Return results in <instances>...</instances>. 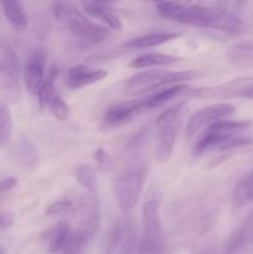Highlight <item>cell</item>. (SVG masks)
Wrapping results in <instances>:
<instances>
[{
	"instance_id": "cell-19",
	"label": "cell",
	"mask_w": 253,
	"mask_h": 254,
	"mask_svg": "<svg viewBox=\"0 0 253 254\" xmlns=\"http://www.w3.org/2000/svg\"><path fill=\"white\" fill-rule=\"evenodd\" d=\"M5 17L10 26L16 32H24L27 29V16L20 0H0Z\"/></svg>"
},
{
	"instance_id": "cell-7",
	"label": "cell",
	"mask_w": 253,
	"mask_h": 254,
	"mask_svg": "<svg viewBox=\"0 0 253 254\" xmlns=\"http://www.w3.org/2000/svg\"><path fill=\"white\" fill-rule=\"evenodd\" d=\"M252 122L250 121H218L213 122L207 129L202 133V135L198 138L193 146V155L198 156L208 151L217 150L218 146L227 140L228 138L237 134H242L251 127Z\"/></svg>"
},
{
	"instance_id": "cell-20",
	"label": "cell",
	"mask_w": 253,
	"mask_h": 254,
	"mask_svg": "<svg viewBox=\"0 0 253 254\" xmlns=\"http://www.w3.org/2000/svg\"><path fill=\"white\" fill-rule=\"evenodd\" d=\"M83 10L87 12V15H89V16L102 20L104 24H107V26H108L109 29L116 30V31H121L122 27H123L119 17L117 16L107 5L96 4V2H91L84 0Z\"/></svg>"
},
{
	"instance_id": "cell-18",
	"label": "cell",
	"mask_w": 253,
	"mask_h": 254,
	"mask_svg": "<svg viewBox=\"0 0 253 254\" xmlns=\"http://www.w3.org/2000/svg\"><path fill=\"white\" fill-rule=\"evenodd\" d=\"M69 231H71V228H69L68 223L66 222H60L45 230L41 233V241L46 247L47 252L51 254L60 253Z\"/></svg>"
},
{
	"instance_id": "cell-3",
	"label": "cell",
	"mask_w": 253,
	"mask_h": 254,
	"mask_svg": "<svg viewBox=\"0 0 253 254\" xmlns=\"http://www.w3.org/2000/svg\"><path fill=\"white\" fill-rule=\"evenodd\" d=\"M163 191L158 185H151L146 190L143 202L144 236L138 247V254H160L163 250L160 210Z\"/></svg>"
},
{
	"instance_id": "cell-11",
	"label": "cell",
	"mask_w": 253,
	"mask_h": 254,
	"mask_svg": "<svg viewBox=\"0 0 253 254\" xmlns=\"http://www.w3.org/2000/svg\"><path fill=\"white\" fill-rule=\"evenodd\" d=\"M235 106L227 103L212 104V106L198 109L190 117L188 124H186V135L190 138L205 126L207 127L213 122L222 119L223 117L231 116V114L235 113Z\"/></svg>"
},
{
	"instance_id": "cell-33",
	"label": "cell",
	"mask_w": 253,
	"mask_h": 254,
	"mask_svg": "<svg viewBox=\"0 0 253 254\" xmlns=\"http://www.w3.org/2000/svg\"><path fill=\"white\" fill-rule=\"evenodd\" d=\"M94 159H96L99 164H104L108 160V155H107V153L103 149H98V150L96 151V154H94Z\"/></svg>"
},
{
	"instance_id": "cell-24",
	"label": "cell",
	"mask_w": 253,
	"mask_h": 254,
	"mask_svg": "<svg viewBox=\"0 0 253 254\" xmlns=\"http://www.w3.org/2000/svg\"><path fill=\"white\" fill-rule=\"evenodd\" d=\"M189 86L183 83H178V84H171L169 88L163 89V91L158 92V93L153 94V96H149L148 98L145 97L146 103H148L149 108L154 109L156 107L161 106V104L166 103V102L171 101L173 98L178 97L179 94L184 93L185 91H188Z\"/></svg>"
},
{
	"instance_id": "cell-21",
	"label": "cell",
	"mask_w": 253,
	"mask_h": 254,
	"mask_svg": "<svg viewBox=\"0 0 253 254\" xmlns=\"http://www.w3.org/2000/svg\"><path fill=\"white\" fill-rule=\"evenodd\" d=\"M178 37H180V34H176V32H150V34L141 35V36L129 40L124 44V46L126 49H148V47L163 45Z\"/></svg>"
},
{
	"instance_id": "cell-15",
	"label": "cell",
	"mask_w": 253,
	"mask_h": 254,
	"mask_svg": "<svg viewBox=\"0 0 253 254\" xmlns=\"http://www.w3.org/2000/svg\"><path fill=\"white\" fill-rule=\"evenodd\" d=\"M11 159L25 169H34L39 164V151L27 136L21 135L10 151Z\"/></svg>"
},
{
	"instance_id": "cell-32",
	"label": "cell",
	"mask_w": 253,
	"mask_h": 254,
	"mask_svg": "<svg viewBox=\"0 0 253 254\" xmlns=\"http://www.w3.org/2000/svg\"><path fill=\"white\" fill-rule=\"evenodd\" d=\"M17 185V179L15 178H6L0 181V193H4L6 191L11 190Z\"/></svg>"
},
{
	"instance_id": "cell-5",
	"label": "cell",
	"mask_w": 253,
	"mask_h": 254,
	"mask_svg": "<svg viewBox=\"0 0 253 254\" xmlns=\"http://www.w3.org/2000/svg\"><path fill=\"white\" fill-rule=\"evenodd\" d=\"M183 104L170 107L161 112L156 118L155 159L159 163L168 161L173 154L174 145H175L181 127V121H183Z\"/></svg>"
},
{
	"instance_id": "cell-13",
	"label": "cell",
	"mask_w": 253,
	"mask_h": 254,
	"mask_svg": "<svg viewBox=\"0 0 253 254\" xmlns=\"http://www.w3.org/2000/svg\"><path fill=\"white\" fill-rule=\"evenodd\" d=\"M46 54L42 49H36L27 59L24 68V81L30 93L36 94L45 79Z\"/></svg>"
},
{
	"instance_id": "cell-22",
	"label": "cell",
	"mask_w": 253,
	"mask_h": 254,
	"mask_svg": "<svg viewBox=\"0 0 253 254\" xmlns=\"http://www.w3.org/2000/svg\"><path fill=\"white\" fill-rule=\"evenodd\" d=\"M232 203L236 207H245L253 203V170L248 171L235 186Z\"/></svg>"
},
{
	"instance_id": "cell-17",
	"label": "cell",
	"mask_w": 253,
	"mask_h": 254,
	"mask_svg": "<svg viewBox=\"0 0 253 254\" xmlns=\"http://www.w3.org/2000/svg\"><path fill=\"white\" fill-rule=\"evenodd\" d=\"M227 61L240 69L253 68V41H241L227 51Z\"/></svg>"
},
{
	"instance_id": "cell-31",
	"label": "cell",
	"mask_w": 253,
	"mask_h": 254,
	"mask_svg": "<svg viewBox=\"0 0 253 254\" xmlns=\"http://www.w3.org/2000/svg\"><path fill=\"white\" fill-rule=\"evenodd\" d=\"M14 213L10 211H2L0 212V228H9L14 223Z\"/></svg>"
},
{
	"instance_id": "cell-36",
	"label": "cell",
	"mask_w": 253,
	"mask_h": 254,
	"mask_svg": "<svg viewBox=\"0 0 253 254\" xmlns=\"http://www.w3.org/2000/svg\"><path fill=\"white\" fill-rule=\"evenodd\" d=\"M148 1H153V2H163V1H166V0H148Z\"/></svg>"
},
{
	"instance_id": "cell-2",
	"label": "cell",
	"mask_w": 253,
	"mask_h": 254,
	"mask_svg": "<svg viewBox=\"0 0 253 254\" xmlns=\"http://www.w3.org/2000/svg\"><path fill=\"white\" fill-rule=\"evenodd\" d=\"M52 11L63 26L71 44L77 49H87L101 44L109 35L108 29L87 19L71 2L56 1Z\"/></svg>"
},
{
	"instance_id": "cell-37",
	"label": "cell",
	"mask_w": 253,
	"mask_h": 254,
	"mask_svg": "<svg viewBox=\"0 0 253 254\" xmlns=\"http://www.w3.org/2000/svg\"><path fill=\"white\" fill-rule=\"evenodd\" d=\"M0 254H6V253H5V251H4V250H2V248H1V247H0Z\"/></svg>"
},
{
	"instance_id": "cell-29",
	"label": "cell",
	"mask_w": 253,
	"mask_h": 254,
	"mask_svg": "<svg viewBox=\"0 0 253 254\" xmlns=\"http://www.w3.org/2000/svg\"><path fill=\"white\" fill-rule=\"evenodd\" d=\"M47 107L50 108L51 113L54 114L55 118L60 119V121H66L67 117H68L69 114L68 104H67L61 97L57 96V94H55V96L52 97Z\"/></svg>"
},
{
	"instance_id": "cell-8",
	"label": "cell",
	"mask_w": 253,
	"mask_h": 254,
	"mask_svg": "<svg viewBox=\"0 0 253 254\" xmlns=\"http://www.w3.org/2000/svg\"><path fill=\"white\" fill-rule=\"evenodd\" d=\"M20 62L14 50L0 45V96L4 102L14 103L19 98Z\"/></svg>"
},
{
	"instance_id": "cell-30",
	"label": "cell",
	"mask_w": 253,
	"mask_h": 254,
	"mask_svg": "<svg viewBox=\"0 0 253 254\" xmlns=\"http://www.w3.org/2000/svg\"><path fill=\"white\" fill-rule=\"evenodd\" d=\"M72 202L69 200H59L55 202L50 203L49 207L46 208V215L47 216H55V215H61V213L67 212L71 210Z\"/></svg>"
},
{
	"instance_id": "cell-16",
	"label": "cell",
	"mask_w": 253,
	"mask_h": 254,
	"mask_svg": "<svg viewBox=\"0 0 253 254\" xmlns=\"http://www.w3.org/2000/svg\"><path fill=\"white\" fill-rule=\"evenodd\" d=\"M106 71H101V69H89L87 66L79 64V66H74L72 67L71 69H68L66 77V84L68 88L77 89L102 81V79L106 78Z\"/></svg>"
},
{
	"instance_id": "cell-26",
	"label": "cell",
	"mask_w": 253,
	"mask_h": 254,
	"mask_svg": "<svg viewBox=\"0 0 253 254\" xmlns=\"http://www.w3.org/2000/svg\"><path fill=\"white\" fill-rule=\"evenodd\" d=\"M88 243L83 233L77 228V230L69 231L63 246H62L60 254H82L84 246Z\"/></svg>"
},
{
	"instance_id": "cell-10",
	"label": "cell",
	"mask_w": 253,
	"mask_h": 254,
	"mask_svg": "<svg viewBox=\"0 0 253 254\" xmlns=\"http://www.w3.org/2000/svg\"><path fill=\"white\" fill-rule=\"evenodd\" d=\"M252 82L253 78H251V77H240V78L225 82V83L218 84V86L193 89L189 93V96L201 99L241 98L243 89Z\"/></svg>"
},
{
	"instance_id": "cell-6",
	"label": "cell",
	"mask_w": 253,
	"mask_h": 254,
	"mask_svg": "<svg viewBox=\"0 0 253 254\" xmlns=\"http://www.w3.org/2000/svg\"><path fill=\"white\" fill-rule=\"evenodd\" d=\"M145 178V165H138L126 170L114 180V196L121 212L129 213L134 210L140 198Z\"/></svg>"
},
{
	"instance_id": "cell-34",
	"label": "cell",
	"mask_w": 253,
	"mask_h": 254,
	"mask_svg": "<svg viewBox=\"0 0 253 254\" xmlns=\"http://www.w3.org/2000/svg\"><path fill=\"white\" fill-rule=\"evenodd\" d=\"M241 98L246 99H253V82L248 84L245 89H243L242 94H241Z\"/></svg>"
},
{
	"instance_id": "cell-12",
	"label": "cell",
	"mask_w": 253,
	"mask_h": 254,
	"mask_svg": "<svg viewBox=\"0 0 253 254\" xmlns=\"http://www.w3.org/2000/svg\"><path fill=\"white\" fill-rule=\"evenodd\" d=\"M253 243V213L248 215L223 243L222 254H240Z\"/></svg>"
},
{
	"instance_id": "cell-27",
	"label": "cell",
	"mask_w": 253,
	"mask_h": 254,
	"mask_svg": "<svg viewBox=\"0 0 253 254\" xmlns=\"http://www.w3.org/2000/svg\"><path fill=\"white\" fill-rule=\"evenodd\" d=\"M73 175L79 185L87 190V192H96L97 179L94 170L88 165H78L74 168Z\"/></svg>"
},
{
	"instance_id": "cell-14",
	"label": "cell",
	"mask_w": 253,
	"mask_h": 254,
	"mask_svg": "<svg viewBox=\"0 0 253 254\" xmlns=\"http://www.w3.org/2000/svg\"><path fill=\"white\" fill-rule=\"evenodd\" d=\"M99 228V208L96 192H87L86 201L81 208V220L78 230L83 233L86 240L91 241Z\"/></svg>"
},
{
	"instance_id": "cell-23",
	"label": "cell",
	"mask_w": 253,
	"mask_h": 254,
	"mask_svg": "<svg viewBox=\"0 0 253 254\" xmlns=\"http://www.w3.org/2000/svg\"><path fill=\"white\" fill-rule=\"evenodd\" d=\"M179 57L171 56V55L159 54V52H150V54L141 55V56L135 57L133 61H130L129 67L130 68H144V67H153V66H165V64H171L174 62L179 61Z\"/></svg>"
},
{
	"instance_id": "cell-4",
	"label": "cell",
	"mask_w": 253,
	"mask_h": 254,
	"mask_svg": "<svg viewBox=\"0 0 253 254\" xmlns=\"http://www.w3.org/2000/svg\"><path fill=\"white\" fill-rule=\"evenodd\" d=\"M197 78L193 71H168V69H150L134 74L126 84V93L128 96H140L148 93L161 86L183 83L190 79Z\"/></svg>"
},
{
	"instance_id": "cell-28",
	"label": "cell",
	"mask_w": 253,
	"mask_h": 254,
	"mask_svg": "<svg viewBox=\"0 0 253 254\" xmlns=\"http://www.w3.org/2000/svg\"><path fill=\"white\" fill-rule=\"evenodd\" d=\"M11 112L5 102H0V146L6 145L11 138Z\"/></svg>"
},
{
	"instance_id": "cell-1",
	"label": "cell",
	"mask_w": 253,
	"mask_h": 254,
	"mask_svg": "<svg viewBox=\"0 0 253 254\" xmlns=\"http://www.w3.org/2000/svg\"><path fill=\"white\" fill-rule=\"evenodd\" d=\"M164 17L190 26L213 29L230 34H241L247 30V25L243 20L221 7L188 4L183 7H179L175 11L169 12Z\"/></svg>"
},
{
	"instance_id": "cell-35",
	"label": "cell",
	"mask_w": 253,
	"mask_h": 254,
	"mask_svg": "<svg viewBox=\"0 0 253 254\" xmlns=\"http://www.w3.org/2000/svg\"><path fill=\"white\" fill-rule=\"evenodd\" d=\"M87 1L96 2V4H103V5H108V4H113V2H116L117 0H87Z\"/></svg>"
},
{
	"instance_id": "cell-9",
	"label": "cell",
	"mask_w": 253,
	"mask_h": 254,
	"mask_svg": "<svg viewBox=\"0 0 253 254\" xmlns=\"http://www.w3.org/2000/svg\"><path fill=\"white\" fill-rule=\"evenodd\" d=\"M151 111L146 103L145 98L133 99V101L122 102V103L111 106L106 111L102 121V127L106 129L116 128V127L124 126L133 121L136 116Z\"/></svg>"
},
{
	"instance_id": "cell-25",
	"label": "cell",
	"mask_w": 253,
	"mask_h": 254,
	"mask_svg": "<svg viewBox=\"0 0 253 254\" xmlns=\"http://www.w3.org/2000/svg\"><path fill=\"white\" fill-rule=\"evenodd\" d=\"M59 68L55 66H52L50 68L49 74H47L46 78L42 82L41 87L37 91V99H39V104L41 108L49 106L50 101H51L52 97L55 96V82H56L57 77H59Z\"/></svg>"
}]
</instances>
